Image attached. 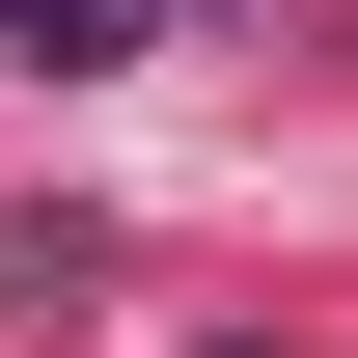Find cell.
Segmentation results:
<instances>
[{
  "instance_id": "6da1fadb",
  "label": "cell",
  "mask_w": 358,
  "mask_h": 358,
  "mask_svg": "<svg viewBox=\"0 0 358 358\" xmlns=\"http://www.w3.org/2000/svg\"><path fill=\"white\" fill-rule=\"evenodd\" d=\"M138 28H166V0H0V55H28V83H110Z\"/></svg>"
}]
</instances>
